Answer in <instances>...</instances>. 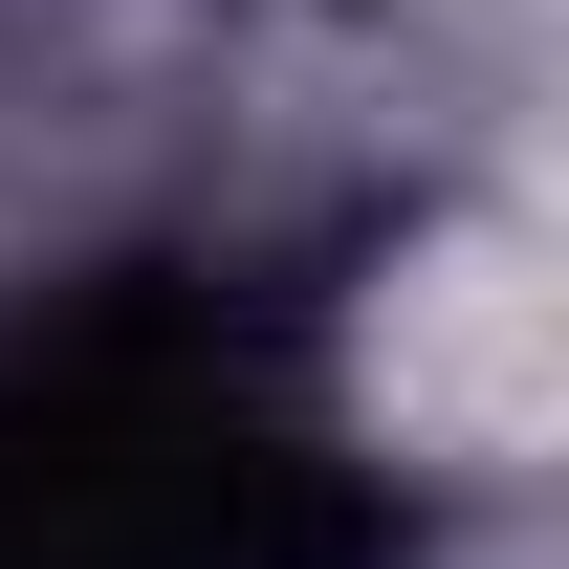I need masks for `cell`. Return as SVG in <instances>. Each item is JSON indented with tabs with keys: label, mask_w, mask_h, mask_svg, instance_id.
I'll return each instance as SVG.
<instances>
[{
	"label": "cell",
	"mask_w": 569,
	"mask_h": 569,
	"mask_svg": "<svg viewBox=\"0 0 569 569\" xmlns=\"http://www.w3.org/2000/svg\"><path fill=\"white\" fill-rule=\"evenodd\" d=\"M372 417H460V482L548 438V284L526 219H438L417 263H372Z\"/></svg>",
	"instance_id": "6da1fadb"
}]
</instances>
